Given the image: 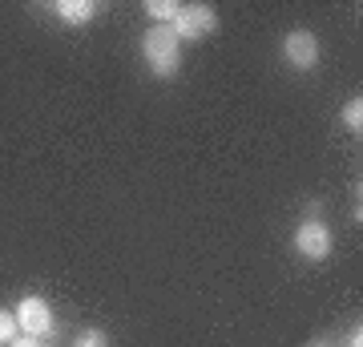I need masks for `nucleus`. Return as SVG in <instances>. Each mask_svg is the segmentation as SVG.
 I'll return each mask as SVG.
<instances>
[{"mask_svg":"<svg viewBox=\"0 0 363 347\" xmlns=\"http://www.w3.org/2000/svg\"><path fill=\"white\" fill-rule=\"evenodd\" d=\"M142 57L154 77H174L182 65V40L174 37L169 25H150L142 37Z\"/></svg>","mask_w":363,"mask_h":347,"instance_id":"obj_1","label":"nucleus"},{"mask_svg":"<svg viewBox=\"0 0 363 347\" xmlns=\"http://www.w3.org/2000/svg\"><path fill=\"white\" fill-rule=\"evenodd\" d=\"M169 28H174V37L178 40H202V37H210V33L218 28V9L206 4V0H198V4H182Z\"/></svg>","mask_w":363,"mask_h":347,"instance_id":"obj_2","label":"nucleus"},{"mask_svg":"<svg viewBox=\"0 0 363 347\" xmlns=\"http://www.w3.org/2000/svg\"><path fill=\"white\" fill-rule=\"evenodd\" d=\"M13 315H16V327H21V335H33V339H49L52 327H57L49 299H40V295H25L21 303H16Z\"/></svg>","mask_w":363,"mask_h":347,"instance_id":"obj_3","label":"nucleus"},{"mask_svg":"<svg viewBox=\"0 0 363 347\" xmlns=\"http://www.w3.org/2000/svg\"><path fill=\"white\" fill-rule=\"evenodd\" d=\"M283 57L291 69H315L319 65V57H323V45H319V37H315L311 28H291L283 40Z\"/></svg>","mask_w":363,"mask_h":347,"instance_id":"obj_4","label":"nucleus"},{"mask_svg":"<svg viewBox=\"0 0 363 347\" xmlns=\"http://www.w3.org/2000/svg\"><path fill=\"white\" fill-rule=\"evenodd\" d=\"M295 250L307 258V263H323V258L331 255V231H327L319 219L298 222V231H295Z\"/></svg>","mask_w":363,"mask_h":347,"instance_id":"obj_5","label":"nucleus"},{"mask_svg":"<svg viewBox=\"0 0 363 347\" xmlns=\"http://www.w3.org/2000/svg\"><path fill=\"white\" fill-rule=\"evenodd\" d=\"M52 9H57V16H61L69 28L89 25L93 16H97V4H93V0H61V4H52Z\"/></svg>","mask_w":363,"mask_h":347,"instance_id":"obj_6","label":"nucleus"},{"mask_svg":"<svg viewBox=\"0 0 363 347\" xmlns=\"http://www.w3.org/2000/svg\"><path fill=\"white\" fill-rule=\"evenodd\" d=\"M339 121H343V129H351V133L359 138V133H363V97H351V101L343 105Z\"/></svg>","mask_w":363,"mask_h":347,"instance_id":"obj_7","label":"nucleus"},{"mask_svg":"<svg viewBox=\"0 0 363 347\" xmlns=\"http://www.w3.org/2000/svg\"><path fill=\"white\" fill-rule=\"evenodd\" d=\"M178 0H150L145 4V13L154 16V25H174V16H178Z\"/></svg>","mask_w":363,"mask_h":347,"instance_id":"obj_8","label":"nucleus"},{"mask_svg":"<svg viewBox=\"0 0 363 347\" xmlns=\"http://www.w3.org/2000/svg\"><path fill=\"white\" fill-rule=\"evenodd\" d=\"M73 347H109V335L101 327H85V331L73 335Z\"/></svg>","mask_w":363,"mask_h":347,"instance_id":"obj_9","label":"nucleus"},{"mask_svg":"<svg viewBox=\"0 0 363 347\" xmlns=\"http://www.w3.org/2000/svg\"><path fill=\"white\" fill-rule=\"evenodd\" d=\"M16 331H21V327H16V315H13V311H4V307H0V347H9V343H13Z\"/></svg>","mask_w":363,"mask_h":347,"instance_id":"obj_10","label":"nucleus"},{"mask_svg":"<svg viewBox=\"0 0 363 347\" xmlns=\"http://www.w3.org/2000/svg\"><path fill=\"white\" fill-rule=\"evenodd\" d=\"M9 347H49L45 339H33V335H21V339H13Z\"/></svg>","mask_w":363,"mask_h":347,"instance_id":"obj_11","label":"nucleus"},{"mask_svg":"<svg viewBox=\"0 0 363 347\" xmlns=\"http://www.w3.org/2000/svg\"><path fill=\"white\" fill-rule=\"evenodd\" d=\"M347 347H363V331H359V323H355V331L347 335Z\"/></svg>","mask_w":363,"mask_h":347,"instance_id":"obj_12","label":"nucleus"},{"mask_svg":"<svg viewBox=\"0 0 363 347\" xmlns=\"http://www.w3.org/2000/svg\"><path fill=\"white\" fill-rule=\"evenodd\" d=\"M311 347H323V343H311Z\"/></svg>","mask_w":363,"mask_h":347,"instance_id":"obj_13","label":"nucleus"}]
</instances>
